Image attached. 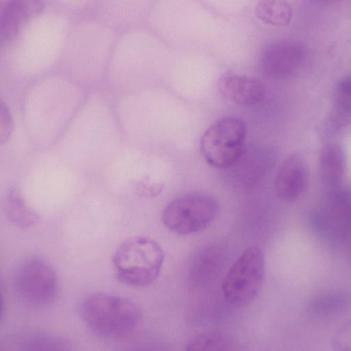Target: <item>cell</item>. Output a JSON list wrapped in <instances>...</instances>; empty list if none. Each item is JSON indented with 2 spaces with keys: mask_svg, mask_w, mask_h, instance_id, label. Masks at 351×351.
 Instances as JSON below:
<instances>
[{
  "mask_svg": "<svg viewBox=\"0 0 351 351\" xmlns=\"http://www.w3.org/2000/svg\"><path fill=\"white\" fill-rule=\"evenodd\" d=\"M256 16L273 26H287L293 17L291 5L285 0H259L255 8Z\"/></svg>",
  "mask_w": 351,
  "mask_h": 351,
  "instance_id": "obj_11",
  "label": "cell"
},
{
  "mask_svg": "<svg viewBox=\"0 0 351 351\" xmlns=\"http://www.w3.org/2000/svg\"><path fill=\"white\" fill-rule=\"evenodd\" d=\"M222 245L213 244L202 249L193 258L189 278L196 284H205L214 280L219 274L225 258Z\"/></svg>",
  "mask_w": 351,
  "mask_h": 351,
  "instance_id": "obj_10",
  "label": "cell"
},
{
  "mask_svg": "<svg viewBox=\"0 0 351 351\" xmlns=\"http://www.w3.org/2000/svg\"><path fill=\"white\" fill-rule=\"evenodd\" d=\"M43 9L40 0H11L3 14L1 36L8 40L15 39L27 23L38 16Z\"/></svg>",
  "mask_w": 351,
  "mask_h": 351,
  "instance_id": "obj_9",
  "label": "cell"
},
{
  "mask_svg": "<svg viewBox=\"0 0 351 351\" xmlns=\"http://www.w3.org/2000/svg\"><path fill=\"white\" fill-rule=\"evenodd\" d=\"M80 314L93 333L108 339L129 335L141 317L139 307L132 301L103 293L86 297L80 304Z\"/></svg>",
  "mask_w": 351,
  "mask_h": 351,
  "instance_id": "obj_1",
  "label": "cell"
},
{
  "mask_svg": "<svg viewBox=\"0 0 351 351\" xmlns=\"http://www.w3.org/2000/svg\"><path fill=\"white\" fill-rule=\"evenodd\" d=\"M164 261L160 245L152 239L136 236L121 243L112 256L118 280L132 287H145L158 277Z\"/></svg>",
  "mask_w": 351,
  "mask_h": 351,
  "instance_id": "obj_2",
  "label": "cell"
},
{
  "mask_svg": "<svg viewBox=\"0 0 351 351\" xmlns=\"http://www.w3.org/2000/svg\"><path fill=\"white\" fill-rule=\"evenodd\" d=\"M6 213L11 222L21 228L32 227L40 220L39 216L18 197H11L8 200Z\"/></svg>",
  "mask_w": 351,
  "mask_h": 351,
  "instance_id": "obj_13",
  "label": "cell"
},
{
  "mask_svg": "<svg viewBox=\"0 0 351 351\" xmlns=\"http://www.w3.org/2000/svg\"><path fill=\"white\" fill-rule=\"evenodd\" d=\"M265 268L261 248H246L223 278L221 291L226 300L234 307H244L252 302L262 286Z\"/></svg>",
  "mask_w": 351,
  "mask_h": 351,
  "instance_id": "obj_4",
  "label": "cell"
},
{
  "mask_svg": "<svg viewBox=\"0 0 351 351\" xmlns=\"http://www.w3.org/2000/svg\"><path fill=\"white\" fill-rule=\"evenodd\" d=\"M308 180V171L304 159L292 154L282 162L275 180L278 197L286 202L298 199L304 192Z\"/></svg>",
  "mask_w": 351,
  "mask_h": 351,
  "instance_id": "obj_8",
  "label": "cell"
},
{
  "mask_svg": "<svg viewBox=\"0 0 351 351\" xmlns=\"http://www.w3.org/2000/svg\"><path fill=\"white\" fill-rule=\"evenodd\" d=\"M217 88L227 99L242 106L259 104L265 94V84L258 78L230 72L220 77Z\"/></svg>",
  "mask_w": 351,
  "mask_h": 351,
  "instance_id": "obj_7",
  "label": "cell"
},
{
  "mask_svg": "<svg viewBox=\"0 0 351 351\" xmlns=\"http://www.w3.org/2000/svg\"><path fill=\"white\" fill-rule=\"evenodd\" d=\"M228 340L222 334L210 332L199 334L189 340L187 350H221L228 349Z\"/></svg>",
  "mask_w": 351,
  "mask_h": 351,
  "instance_id": "obj_15",
  "label": "cell"
},
{
  "mask_svg": "<svg viewBox=\"0 0 351 351\" xmlns=\"http://www.w3.org/2000/svg\"><path fill=\"white\" fill-rule=\"evenodd\" d=\"M344 168L342 152L337 147L326 148L321 156V169L324 178L334 181L339 178Z\"/></svg>",
  "mask_w": 351,
  "mask_h": 351,
  "instance_id": "obj_14",
  "label": "cell"
},
{
  "mask_svg": "<svg viewBox=\"0 0 351 351\" xmlns=\"http://www.w3.org/2000/svg\"><path fill=\"white\" fill-rule=\"evenodd\" d=\"M15 286L25 302L39 307L51 304L58 293L55 270L40 258H31L21 265L16 274Z\"/></svg>",
  "mask_w": 351,
  "mask_h": 351,
  "instance_id": "obj_6",
  "label": "cell"
},
{
  "mask_svg": "<svg viewBox=\"0 0 351 351\" xmlns=\"http://www.w3.org/2000/svg\"><path fill=\"white\" fill-rule=\"evenodd\" d=\"M289 49L281 43L269 45L263 51L261 62L263 69L271 75L286 73L291 67Z\"/></svg>",
  "mask_w": 351,
  "mask_h": 351,
  "instance_id": "obj_12",
  "label": "cell"
},
{
  "mask_svg": "<svg viewBox=\"0 0 351 351\" xmlns=\"http://www.w3.org/2000/svg\"><path fill=\"white\" fill-rule=\"evenodd\" d=\"M219 204L210 195L193 193L180 196L164 208L162 220L169 230L181 235L203 231L215 220Z\"/></svg>",
  "mask_w": 351,
  "mask_h": 351,
  "instance_id": "obj_5",
  "label": "cell"
},
{
  "mask_svg": "<svg viewBox=\"0 0 351 351\" xmlns=\"http://www.w3.org/2000/svg\"><path fill=\"white\" fill-rule=\"evenodd\" d=\"M247 132L246 124L241 119L226 117L215 121L201 138L199 149L203 158L215 168L234 165L245 152Z\"/></svg>",
  "mask_w": 351,
  "mask_h": 351,
  "instance_id": "obj_3",
  "label": "cell"
}]
</instances>
